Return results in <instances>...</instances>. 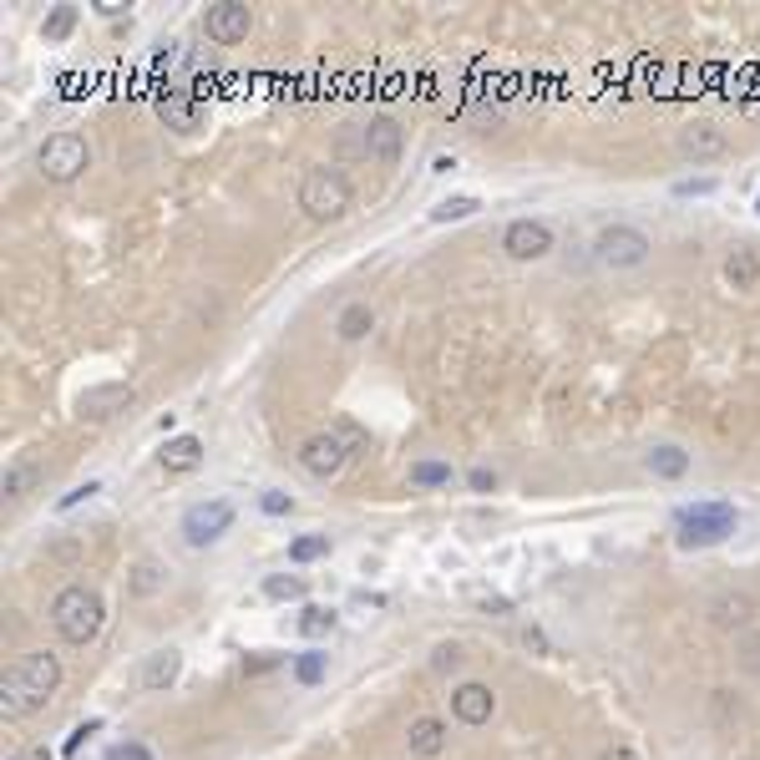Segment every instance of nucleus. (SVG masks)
<instances>
[{
  "instance_id": "obj_17",
  "label": "nucleus",
  "mask_w": 760,
  "mask_h": 760,
  "mask_svg": "<svg viewBox=\"0 0 760 760\" xmlns=\"http://www.w3.org/2000/svg\"><path fill=\"white\" fill-rule=\"evenodd\" d=\"M725 284L730 289H740V294H750V289H760V254L755 249H730L725 254Z\"/></svg>"
},
{
  "instance_id": "obj_33",
  "label": "nucleus",
  "mask_w": 760,
  "mask_h": 760,
  "mask_svg": "<svg viewBox=\"0 0 760 760\" xmlns=\"http://www.w3.org/2000/svg\"><path fill=\"white\" fill-rule=\"evenodd\" d=\"M71 26H76V11H71V6H61V11H56V16L46 21V36H51V41H61V36H66Z\"/></svg>"
},
{
  "instance_id": "obj_43",
  "label": "nucleus",
  "mask_w": 760,
  "mask_h": 760,
  "mask_svg": "<svg viewBox=\"0 0 760 760\" xmlns=\"http://www.w3.org/2000/svg\"><path fill=\"white\" fill-rule=\"evenodd\" d=\"M755 208H760V198H755Z\"/></svg>"
},
{
  "instance_id": "obj_35",
  "label": "nucleus",
  "mask_w": 760,
  "mask_h": 760,
  "mask_svg": "<svg viewBox=\"0 0 760 760\" xmlns=\"http://www.w3.org/2000/svg\"><path fill=\"white\" fill-rule=\"evenodd\" d=\"M598 760H639V750L629 745V740H614V745H603V755Z\"/></svg>"
},
{
  "instance_id": "obj_31",
  "label": "nucleus",
  "mask_w": 760,
  "mask_h": 760,
  "mask_svg": "<svg viewBox=\"0 0 760 760\" xmlns=\"http://www.w3.org/2000/svg\"><path fill=\"white\" fill-rule=\"evenodd\" d=\"M431 669H436V674H446V669H462V644H441V649L431 654Z\"/></svg>"
},
{
  "instance_id": "obj_28",
  "label": "nucleus",
  "mask_w": 760,
  "mask_h": 760,
  "mask_svg": "<svg viewBox=\"0 0 760 760\" xmlns=\"http://www.w3.org/2000/svg\"><path fill=\"white\" fill-rule=\"evenodd\" d=\"M335 629V614H330V608H304V619H299V634H330Z\"/></svg>"
},
{
  "instance_id": "obj_30",
  "label": "nucleus",
  "mask_w": 760,
  "mask_h": 760,
  "mask_svg": "<svg viewBox=\"0 0 760 760\" xmlns=\"http://www.w3.org/2000/svg\"><path fill=\"white\" fill-rule=\"evenodd\" d=\"M325 553H330V538H299V543L289 548L294 563H310V558H325Z\"/></svg>"
},
{
  "instance_id": "obj_14",
  "label": "nucleus",
  "mask_w": 760,
  "mask_h": 760,
  "mask_svg": "<svg viewBox=\"0 0 760 760\" xmlns=\"http://www.w3.org/2000/svg\"><path fill=\"white\" fill-rule=\"evenodd\" d=\"M674 147H679V158H690V163H710V158H725L730 152V137L715 122H690L674 137Z\"/></svg>"
},
{
  "instance_id": "obj_12",
  "label": "nucleus",
  "mask_w": 760,
  "mask_h": 760,
  "mask_svg": "<svg viewBox=\"0 0 760 760\" xmlns=\"http://www.w3.org/2000/svg\"><path fill=\"white\" fill-rule=\"evenodd\" d=\"M401 147H406V132H401L396 117H370V122H360V152H365L370 163L396 168V163H401Z\"/></svg>"
},
{
  "instance_id": "obj_7",
  "label": "nucleus",
  "mask_w": 760,
  "mask_h": 760,
  "mask_svg": "<svg viewBox=\"0 0 760 760\" xmlns=\"http://www.w3.org/2000/svg\"><path fill=\"white\" fill-rule=\"evenodd\" d=\"M137 406V386L132 380H102V386H87L82 396H76V421H87V426H102L122 411Z\"/></svg>"
},
{
  "instance_id": "obj_41",
  "label": "nucleus",
  "mask_w": 760,
  "mask_h": 760,
  "mask_svg": "<svg viewBox=\"0 0 760 760\" xmlns=\"http://www.w3.org/2000/svg\"><path fill=\"white\" fill-rule=\"evenodd\" d=\"M97 11H102V16H122L127 6H122V0H97Z\"/></svg>"
},
{
  "instance_id": "obj_27",
  "label": "nucleus",
  "mask_w": 760,
  "mask_h": 760,
  "mask_svg": "<svg viewBox=\"0 0 760 760\" xmlns=\"http://www.w3.org/2000/svg\"><path fill=\"white\" fill-rule=\"evenodd\" d=\"M335 436L345 441L350 456H365V451H370V431H360L355 421H335Z\"/></svg>"
},
{
  "instance_id": "obj_21",
  "label": "nucleus",
  "mask_w": 760,
  "mask_h": 760,
  "mask_svg": "<svg viewBox=\"0 0 760 760\" xmlns=\"http://www.w3.org/2000/svg\"><path fill=\"white\" fill-rule=\"evenodd\" d=\"M644 467H649L654 477H664V482H679L684 472H690V451H684V446H654V451L644 456Z\"/></svg>"
},
{
  "instance_id": "obj_40",
  "label": "nucleus",
  "mask_w": 760,
  "mask_h": 760,
  "mask_svg": "<svg viewBox=\"0 0 760 760\" xmlns=\"http://www.w3.org/2000/svg\"><path fill=\"white\" fill-rule=\"evenodd\" d=\"M482 608H487V614H512V603L507 598H497V593H487V598H477Z\"/></svg>"
},
{
  "instance_id": "obj_29",
  "label": "nucleus",
  "mask_w": 760,
  "mask_h": 760,
  "mask_svg": "<svg viewBox=\"0 0 760 760\" xmlns=\"http://www.w3.org/2000/svg\"><path fill=\"white\" fill-rule=\"evenodd\" d=\"M264 593H269V598H304V578H299V573H289V578H284V573H279V578H264Z\"/></svg>"
},
{
  "instance_id": "obj_5",
  "label": "nucleus",
  "mask_w": 760,
  "mask_h": 760,
  "mask_svg": "<svg viewBox=\"0 0 760 760\" xmlns=\"http://www.w3.org/2000/svg\"><path fill=\"white\" fill-rule=\"evenodd\" d=\"M92 168V147L82 132H51L41 147H36V173L46 183H76Z\"/></svg>"
},
{
  "instance_id": "obj_22",
  "label": "nucleus",
  "mask_w": 760,
  "mask_h": 760,
  "mask_svg": "<svg viewBox=\"0 0 760 760\" xmlns=\"http://www.w3.org/2000/svg\"><path fill=\"white\" fill-rule=\"evenodd\" d=\"M203 462V441L193 436V431H183V436H173L168 446H163V467L168 472H193Z\"/></svg>"
},
{
  "instance_id": "obj_16",
  "label": "nucleus",
  "mask_w": 760,
  "mask_h": 760,
  "mask_svg": "<svg viewBox=\"0 0 760 760\" xmlns=\"http://www.w3.org/2000/svg\"><path fill=\"white\" fill-rule=\"evenodd\" d=\"M446 720H436V715H416L411 725H406V750H411V760H436L441 750H446Z\"/></svg>"
},
{
  "instance_id": "obj_10",
  "label": "nucleus",
  "mask_w": 760,
  "mask_h": 760,
  "mask_svg": "<svg viewBox=\"0 0 760 760\" xmlns=\"http://www.w3.org/2000/svg\"><path fill=\"white\" fill-rule=\"evenodd\" d=\"M294 456H299V467L310 472V477H320V482L340 477L345 462H350V451H345V441L335 436V426H330V431H315V436H304Z\"/></svg>"
},
{
  "instance_id": "obj_6",
  "label": "nucleus",
  "mask_w": 760,
  "mask_h": 760,
  "mask_svg": "<svg viewBox=\"0 0 760 760\" xmlns=\"http://www.w3.org/2000/svg\"><path fill=\"white\" fill-rule=\"evenodd\" d=\"M649 254H654V239L644 234V228H634V223H608L603 234L593 239V259H598L603 269H614V274L644 269Z\"/></svg>"
},
{
  "instance_id": "obj_20",
  "label": "nucleus",
  "mask_w": 760,
  "mask_h": 760,
  "mask_svg": "<svg viewBox=\"0 0 760 760\" xmlns=\"http://www.w3.org/2000/svg\"><path fill=\"white\" fill-rule=\"evenodd\" d=\"M375 330V310H370V304L365 299H355V304H345V310H340V320H335V335L345 340V345H355V340H365Z\"/></svg>"
},
{
  "instance_id": "obj_18",
  "label": "nucleus",
  "mask_w": 760,
  "mask_h": 760,
  "mask_svg": "<svg viewBox=\"0 0 760 760\" xmlns=\"http://www.w3.org/2000/svg\"><path fill=\"white\" fill-rule=\"evenodd\" d=\"M41 482H46V467L31 462V456H21V462L6 467V482H0V487H6V502H26Z\"/></svg>"
},
{
  "instance_id": "obj_8",
  "label": "nucleus",
  "mask_w": 760,
  "mask_h": 760,
  "mask_svg": "<svg viewBox=\"0 0 760 760\" xmlns=\"http://www.w3.org/2000/svg\"><path fill=\"white\" fill-rule=\"evenodd\" d=\"M234 502L228 497H213V502H193L188 512H183V543L188 548H213L228 527H234Z\"/></svg>"
},
{
  "instance_id": "obj_19",
  "label": "nucleus",
  "mask_w": 760,
  "mask_h": 760,
  "mask_svg": "<svg viewBox=\"0 0 760 760\" xmlns=\"http://www.w3.org/2000/svg\"><path fill=\"white\" fill-rule=\"evenodd\" d=\"M178 669H183V654H178V649H158V654L142 664V690H152V695L168 690V684L178 679Z\"/></svg>"
},
{
  "instance_id": "obj_23",
  "label": "nucleus",
  "mask_w": 760,
  "mask_h": 760,
  "mask_svg": "<svg viewBox=\"0 0 760 760\" xmlns=\"http://www.w3.org/2000/svg\"><path fill=\"white\" fill-rule=\"evenodd\" d=\"M127 588H132V598H152V593H163V588H168V568H163V563H152V558H142V563L127 573Z\"/></svg>"
},
{
  "instance_id": "obj_24",
  "label": "nucleus",
  "mask_w": 760,
  "mask_h": 760,
  "mask_svg": "<svg viewBox=\"0 0 760 760\" xmlns=\"http://www.w3.org/2000/svg\"><path fill=\"white\" fill-rule=\"evenodd\" d=\"M477 208H482V203H477L472 193H462V198H446V203H436V208H431V218H436V223H456V218H472Z\"/></svg>"
},
{
  "instance_id": "obj_2",
  "label": "nucleus",
  "mask_w": 760,
  "mask_h": 760,
  "mask_svg": "<svg viewBox=\"0 0 760 760\" xmlns=\"http://www.w3.org/2000/svg\"><path fill=\"white\" fill-rule=\"evenodd\" d=\"M102 593L87 588V583H66L56 598H51V624L66 644H92L102 634Z\"/></svg>"
},
{
  "instance_id": "obj_32",
  "label": "nucleus",
  "mask_w": 760,
  "mask_h": 760,
  "mask_svg": "<svg viewBox=\"0 0 760 760\" xmlns=\"http://www.w3.org/2000/svg\"><path fill=\"white\" fill-rule=\"evenodd\" d=\"M294 674H299L304 684H315V679L325 674V654H304V659L294 664Z\"/></svg>"
},
{
  "instance_id": "obj_36",
  "label": "nucleus",
  "mask_w": 760,
  "mask_h": 760,
  "mask_svg": "<svg viewBox=\"0 0 760 760\" xmlns=\"http://www.w3.org/2000/svg\"><path fill=\"white\" fill-rule=\"evenodd\" d=\"M467 482H472V492H492V487H497V472L477 467V472H467Z\"/></svg>"
},
{
  "instance_id": "obj_11",
  "label": "nucleus",
  "mask_w": 760,
  "mask_h": 760,
  "mask_svg": "<svg viewBox=\"0 0 760 760\" xmlns=\"http://www.w3.org/2000/svg\"><path fill=\"white\" fill-rule=\"evenodd\" d=\"M249 31H254V11L239 6V0H218V6L203 11V36L213 46H239L249 41Z\"/></svg>"
},
{
  "instance_id": "obj_13",
  "label": "nucleus",
  "mask_w": 760,
  "mask_h": 760,
  "mask_svg": "<svg viewBox=\"0 0 760 760\" xmlns=\"http://www.w3.org/2000/svg\"><path fill=\"white\" fill-rule=\"evenodd\" d=\"M705 619H710L715 629H725V634H745V629H755V598L740 593V588H720V593L705 603Z\"/></svg>"
},
{
  "instance_id": "obj_3",
  "label": "nucleus",
  "mask_w": 760,
  "mask_h": 760,
  "mask_svg": "<svg viewBox=\"0 0 760 760\" xmlns=\"http://www.w3.org/2000/svg\"><path fill=\"white\" fill-rule=\"evenodd\" d=\"M299 208H304V218H315V223H340L355 208V188H350V178L340 168L320 163V168H310L299 178Z\"/></svg>"
},
{
  "instance_id": "obj_1",
  "label": "nucleus",
  "mask_w": 760,
  "mask_h": 760,
  "mask_svg": "<svg viewBox=\"0 0 760 760\" xmlns=\"http://www.w3.org/2000/svg\"><path fill=\"white\" fill-rule=\"evenodd\" d=\"M61 684V659L51 649H26L16 654V664L6 669V679H0V715L6 720H26L36 715Z\"/></svg>"
},
{
  "instance_id": "obj_37",
  "label": "nucleus",
  "mask_w": 760,
  "mask_h": 760,
  "mask_svg": "<svg viewBox=\"0 0 760 760\" xmlns=\"http://www.w3.org/2000/svg\"><path fill=\"white\" fill-rule=\"evenodd\" d=\"M264 512H294V497H284V492H264Z\"/></svg>"
},
{
  "instance_id": "obj_25",
  "label": "nucleus",
  "mask_w": 760,
  "mask_h": 760,
  "mask_svg": "<svg viewBox=\"0 0 760 760\" xmlns=\"http://www.w3.org/2000/svg\"><path fill=\"white\" fill-rule=\"evenodd\" d=\"M411 487H451V467L446 462H416L411 467Z\"/></svg>"
},
{
  "instance_id": "obj_9",
  "label": "nucleus",
  "mask_w": 760,
  "mask_h": 760,
  "mask_svg": "<svg viewBox=\"0 0 760 760\" xmlns=\"http://www.w3.org/2000/svg\"><path fill=\"white\" fill-rule=\"evenodd\" d=\"M502 254L517 259V264H538L553 254V228L543 218H512L502 228Z\"/></svg>"
},
{
  "instance_id": "obj_39",
  "label": "nucleus",
  "mask_w": 760,
  "mask_h": 760,
  "mask_svg": "<svg viewBox=\"0 0 760 760\" xmlns=\"http://www.w3.org/2000/svg\"><path fill=\"white\" fill-rule=\"evenodd\" d=\"M522 644H527L532 654H548V634H543V629H522Z\"/></svg>"
},
{
  "instance_id": "obj_42",
  "label": "nucleus",
  "mask_w": 760,
  "mask_h": 760,
  "mask_svg": "<svg viewBox=\"0 0 760 760\" xmlns=\"http://www.w3.org/2000/svg\"><path fill=\"white\" fill-rule=\"evenodd\" d=\"M16 760H51V750H46V745H36V750H26V755H16Z\"/></svg>"
},
{
  "instance_id": "obj_38",
  "label": "nucleus",
  "mask_w": 760,
  "mask_h": 760,
  "mask_svg": "<svg viewBox=\"0 0 760 760\" xmlns=\"http://www.w3.org/2000/svg\"><path fill=\"white\" fill-rule=\"evenodd\" d=\"M674 193H684V198H690V193H715V178H684Z\"/></svg>"
},
{
  "instance_id": "obj_15",
  "label": "nucleus",
  "mask_w": 760,
  "mask_h": 760,
  "mask_svg": "<svg viewBox=\"0 0 760 760\" xmlns=\"http://www.w3.org/2000/svg\"><path fill=\"white\" fill-rule=\"evenodd\" d=\"M451 715L462 720V725H487V720L497 715V695H492V684H482V679L456 684V690H451Z\"/></svg>"
},
{
  "instance_id": "obj_4",
  "label": "nucleus",
  "mask_w": 760,
  "mask_h": 760,
  "mask_svg": "<svg viewBox=\"0 0 760 760\" xmlns=\"http://www.w3.org/2000/svg\"><path fill=\"white\" fill-rule=\"evenodd\" d=\"M735 532V507L730 502H695L674 517V543L679 548H715Z\"/></svg>"
},
{
  "instance_id": "obj_26",
  "label": "nucleus",
  "mask_w": 760,
  "mask_h": 760,
  "mask_svg": "<svg viewBox=\"0 0 760 760\" xmlns=\"http://www.w3.org/2000/svg\"><path fill=\"white\" fill-rule=\"evenodd\" d=\"M735 654H740V669H745V674H760V629H745L740 644H735Z\"/></svg>"
},
{
  "instance_id": "obj_34",
  "label": "nucleus",
  "mask_w": 760,
  "mask_h": 760,
  "mask_svg": "<svg viewBox=\"0 0 760 760\" xmlns=\"http://www.w3.org/2000/svg\"><path fill=\"white\" fill-rule=\"evenodd\" d=\"M107 760H152V750H147V745H137V740H122V745H112V750H107Z\"/></svg>"
}]
</instances>
